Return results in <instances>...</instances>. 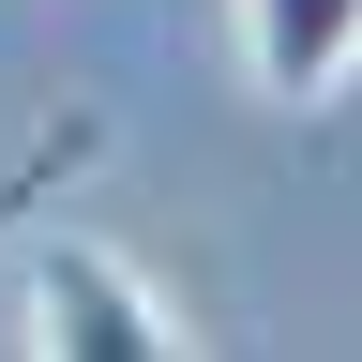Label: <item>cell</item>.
Instances as JSON below:
<instances>
[{"label": "cell", "mask_w": 362, "mask_h": 362, "mask_svg": "<svg viewBox=\"0 0 362 362\" xmlns=\"http://www.w3.org/2000/svg\"><path fill=\"white\" fill-rule=\"evenodd\" d=\"M30 347L45 362H166V347H197L181 332V302L136 272L121 242H30Z\"/></svg>", "instance_id": "obj_1"}, {"label": "cell", "mask_w": 362, "mask_h": 362, "mask_svg": "<svg viewBox=\"0 0 362 362\" xmlns=\"http://www.w3.org/2000/svg\"><path fill=\"white\" fill-rule=\"evenodd\" d=\"M90 151H106V121H90V106H61L45 136H16V151H0V242H16L30 211H61L76 181H90Z\"/></svg>", "instance_id": "obj_3"}, {"label": "cell", "mask_w": 362, "mask_h": 362, "mask_svg": "<svg viewBox=\"0 0 362 362\" xmlns=\"http://www.w3.org/2000/svg\"><path fill=\"white\" fill-rule=\"evenodd\" d=\"M242 76L272 106H332L362 76V0H242Z\"/></svg>", "instance_id": "obj_2"}]
</instances>
